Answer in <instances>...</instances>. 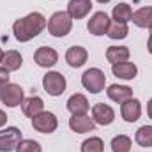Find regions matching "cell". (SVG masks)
Here are the masks:
<instances>
[{
    "label": "cell",
    "mask_w": 152,
    "mask_h": 152,
    "mask_svg": "<svg viewBox=\"0 0 152 152\" xmlns=\"http://www.w3.org/2000/svg\"><path fill=\"white\" fill-rule=\"evenodd\" d=\"M46 25H48L46 18L41 12L34 11V12H28L27 16H23V18H20L12 23V34H14L16 41L28 42L34 37H37L46 28Z\"/></svg>",
    "instance_id": "cell-1"
},
{
    "label": "cell",
    "mask_w": 152,
    "mask_h": 152,
    "mask_svg": "<svg viewBox=\"0 0 152 152\" xmlns=\"http://www.w3.org/2000/svg\"><path fill=\"white\" fill-rule=\"evenodd\" d=\"M46 27L53 37H66L73 28V18L67 14V11H57L50 16Z\"/></svg>",
    "instance_id": "cell-2"
},
{
    "label": "cell",
    "mask_w": 152,
    "mask_h": 152,
    "mask_svg": "<svg viewBox=\"0 0 152 152\" xmlns=\"http://www.w3.org/2000/svg\"><path fill=\"white\" fill-rule=\"evenodd\" d=\"M81 85L90 94H99L106 87V76L99 67H90L81 75Z\"/></svg>",
    "instance_id": "cell-3"
},
{
    "label": "cell",
    "mask_w": 152,
    "mask_h": 152,
    "mask_svg": "<svg viewBox=\"0 0 152 152\" xmlns=\"http://www.w3.org/2000/svg\"><path fill=\"white\" fill-rule=\"evenodd\" d=\"M66 76L58 71H48L46 75L42 76V87L46 90V94L57 97V96H62L64 90H66Z\"/></svg>",
    "instance_id": "cell-4"
},
{
    "label": "cell",
    "mask_w": 152,
    "mask_h": 152,
    "mask_svg": "<svg viewBox=\"0 0 152 152\" xmlns=\"http://www.w3.org/2000/svg\"><path fill=\"white\" fill-rule=\"evenodd\" d=\"M23 99H25V92L16 83H7L5 87L0 88V101H2V104H5L9 108L20 106L23 103Z\"/></svg>",
    "instance_id": "cell-5"
},
{
    "label": "cell",
    "mask_w": 152,
    "mask_h": 152,
    "mask_svg": "<svg viewBox=\"0 0 152 152\" xmlns=\"http://www.w3.org/2000/svg\"><path fill=\"white\" fill-rule=\"evenodd\" d=\"M32 127L37 133L51 134L58 127V118H57V115L51 113V112H41L36 117H32Z\"/></svg>",
    "instance_id": "cell-6"
},
{
    "label": "cell",
    "mask_w": 152,
    "mask_h": 152,
    "mask_svg": "<svg viewBox=\"0 0 152 152\" xmlns=\"http://www.w3.org/2000/svg\"><path fill=\"white\" fill-rule=\"evenodd\" d=\"M21 131L14 126L0 129V152H12L16 151L18 143L21 142Z\"/></svg>",
    "instance_id": "cell-7"
},
{
    "label": "cell",
    "mask_w": 152,
    "mask_h": 152,
    "mask_svg": "<svg viewBox=\"0 0 152 152\" xmlns=\"http://www.w3.org/2000/svg\"><path fill=\"white\" fill-rule=\"evenodd\" d=\"M110 25H112L110 16H108L104 11H97V12H94V14L90 16L88 23H87V30H88L92 36H104V34L108 32Z\"/></svg>",
    "instance_id": "cell-8"
},
{
    "label": "cell",
    "mask_w": 152,
    "mask_h": 152,
    "mask_svg": "<svg viewBox=\"0 0 152 152\" xmlns=\"http://www.w3.org/2000/svg\"><path fill=\"white\" fill-rule=\"evenodd\" d=\"M34 62L37 64L39 67H53L57 62H58V53L55 48H50V46H41L36 50L34 53Z\"/></svg>",
    "instance_id": "cell-9"
},
{
    "label": "cell",
    "mask_w": 152,
    "mask_h": 152,
    "mask_svg": "<svg viewBox=\"0 0 152 152\" xmlns=\"http://www.w3.org/2000/svg\"><path fill=\"white\" fill-rule=\"evenodd\" d=\"M92 120L97 126H110L115 120V112L110 104L104 103H97L92 106Z\"/></svg>",
    "instance_id": "cell-10"
},
{
    "label": "cell",
    "mask_w": 152,
    "mask_h": 152,
    "mask_svg": "<svg viewBox=\"0 0 152 152\" xmlns=\"http://www.w3.org/2000/svg\"><path fill=\"white\" fill-rule=\"evenodd\" d=\"M120 115H122V118H124L126 122H129V124L136 122V120L142 117V103H140L138 99L131 97L129 101H126V103L120 104Z\"/></svg>",
    "instance_id": "cell-11"
},
{
    "label": "cell",
    "mask_w": 152,
    "mask_h": 152,
    "mask_svg": "<svg viewBox=\"0 0 152 152\" xmlns=\"http://www.w3.org/2000/svg\"><path fill=\"white\" fill-rule=\"evenodd\" d=\"M69 127H71V131H75L78 134H85V133L94 131L96 122H94L88 115H71V118H69Z\"/></svg>",
    "instance_id": "cell-12"
},
{
    "label": "cell",
    "mask_w": 152,
    "mask_h": 152,
    "mask_svg": "<svg viewBox=\"0 0 152 152\" xmlns=\"http://www.w3.org/2000/svg\"><path fill=\"white\" fill-rule=\"evenodd\" d=\"M106 96H108L113 103L122 104V103H126V101H129V99L133 97V88L127 87V85L113 83V85H110V87L106 88Z\"/></svg>",
    "instance_id": "cell-13"
},
{
    "label": "cell",
    "mask_w": 152,
    "mask_h": 152,
    "mask_svg": "<svg viewBox=\"0 0 152 152\" xmlns=\"http://www.w3.org/2000/svg\"><path fill=\"white\" fill-rule=\"evenodd\" d=\"M67 110L71 112V115H87L88 110H90V104H88V99L87 96L83 94H73L67 103H66Z\"/></svg>",
    "instance_id": "cell-14"
},
{
    "label": "cell",
    "mask_w": 152,
    "mask_h": 152,
    "mask_svg": "<svg viewBox=\"0 0 152 152\" xmlns=\"http://www.w3.org/2000/svg\"><path fill=\"white\" fill-rule=\"evenodd\" d=\"M92 11V2L90 0H69L67 2V14L73 20H81Z\"/></svg>",
    "instance_id": "cell-15"
},
{
    "label": "cell",
    "mask_w": 152,
    "mask_h": 152,
    "mask_svg": "<svg viewBox=\"0 0 152 152\" xmlns=\"http://www.w3.org/2000/svg\"><path fill=\"white\" fill-rule=\"evenodd\" d=\"M87 58H88V53H87V50L83 46H71L66 51V62L75 69L81 67L87 62Z\"/></svg>",
    "instance_id": "cell-16"
},
{
    "label": "cell",
    "mask_w": 152,
    "mask_h": 152,
    "mask_svg": "<svg viewBox=\"0 0 152 152\" xmlns=\"http://www.w3.org/2000/svg\"><path fill=\"white\" fill-rule=\"evenodd\" d=\"M21 112H23V115H27L28 118H32V117H36L37 113L44 112V101L39 96L25 97L23 103H21Z\"/></svg>",
    "instance_id": "cell-17"
},
{
    "label": "cell",
    "mask_w": 152,
    "mask_h": 152,
    "mask_svg": "<svg viewBox=\"0 0 152 152\" xmlns=\"http://www.w3.org/2000/svg\"><path fill=\"white\" fill-rule=\"evenodd\" d=\"M112 73L113 76L120 78V80H134L138 75V67L133 64V62H118L112 66Z\"/></svg>",
    "instance_id": "cell-18"
},
{
    "label": "cell",
    "mask_w": 152,
    "mask_h": 152,
    "mask_svg": "<svg viewBox=\"0 0 152 152\" xmlns=\"http://www.w3.org/2000/svg\"><path fill=\"white\" fill-rule=\"evenodd\" d=\"M131 21H133L138 28H151V25H152V5L140 7L138 11H134Z\"/></svg>",
    "instance_id": "cell-19"
},
{
    "label": "cell",
    "mask_w": 152,
    "mask_h": 152,
    "mask_svg": "<svg viewBox=\"0 0 152 152\" xmlns=\"http://www.w3.org/2000/svg\"><path fill=\"white\" fill-rule=\"evenodd\" d=\"M129 48L127 46H110L106 50V60L113 66V64H118V62H127L129 60Z\"/></svg>",
    "instance_id": "cell-20"
},
{
    "label": "cell",
    "mask_w": 152,
    "mask_h": 152,
    "mask_svg": "<svg viewBox=\"0 0 152 152\" xmlns=\"http://www.w3.org/2000/svg\"><path fill=\"white\" fill-rule=\"evenodd\" d=\"M21 64H23V57H21V53H20V51H16V50H9V51H5V53H4L2 66H4L9 73L18 71V69L21 67Z\"/></svg>",
    "instance_id": "cell-21"
},
{
    "label": "cell",
    "mask_w": 152,
    "mask_h": 152,
    "mask_svg": "<svg viewBox=\"0 0 152 152\" xmlns=\"http://www.w3.org/2000/svg\"><path fill=\"white\" fill-rule=\"evenodd\" d=\"M112 16H113V20L117 23H127L133 18V9H131V5L127 2H120L113 7Z\"/></svg>",
    "instance_id": "cell-22"
},
{
    "label": "cell",
    "mask_w": 152,
    "mask_h": 152,
    "mask_svg": "<svg viewBox=\"0 0 152 152\" xmlns=\"http://www.w3.org/2000/svg\"><path fill=\"white\" fill-rule=\"evenodd\" d=\"M134 142L143 149L152 147V126H142L134 134Z\"/></svg>",
    "instance_id": "cell-23"
},
{
    "label": "cell",
    "mask_w": 152,
    "mask_h": 152,
    "mask_svg": "<svg viewBox=\"0 0 152 152\" xmlns=\"http://www.w3.org/2000/svg\"><path fill=\"white\" fill-rule=\"evenodd\" d=\"M127 34H129V27H127V23H112L110 25V28H108V32H106V36L110 39H113V41H120V39H126L127 37Z\"/></svg>",
    "instance_id": "cell-24"
},
{
    "label": "cell",
    "mask_w": 152,
    "mask_h": 152,
    "mask_svg": "<svg viewBox=\"0 0 152 152\" xmlns=\"http://www.w3.org/2000/svg\"><path fill=\"white\" fill-rule=\"evenodd\" d=\"M133 142L127 134H118L112 140V151L113 152H131Z\"/></svg>",
    "instance_id": "cell-25"
},
{
    "label": "cell",
    "mask_w": 152,
    "mask_h": 152,
    "mask_svg": "<svg viewBox=\"0 0 152 152\" xmlns=\"http://www.w3.org/2000/svg\"><path fill=\"white\" fill-rule=\"evenodd\" d=\"M104 151V142L99 136H90L81 143V152H103Z\"/></svg>",
    "instance_id": "cell-26"
},
{
    "label": "cell",
    "mask_w": 152,
    "mask_h": 152,
    "mask_svg": "<svg viewBox=\"0 0 152 152\" xmlns=\"http://www.w3.org/2000/svg\"><path fill=\"white\" fill-rule=\"evenodd\" d=\"M14 152H42V149L36 140H21Z\"/></svg>",
    "instance_id": "cell-27"
},
{
    "label": "cell",
    "mask_w": 152,
    "mask_h": 152,
    "mask_svg": "<svg viewBox=\"0 0 152 152\" xmlns=\"http://www.w3.org/2000/svg\"><path fill=\"white\" fill-rule=\"evenodd\" d=\"M9 80H11L9 71H7L4 66H0V88H2V87H5V85L9 83Z\"/></svg>",
    "instance_id": "cell-28"
},
{
    "label": "cell",
    "mask_w": 152,
    "mask_h": 152,
    "mask_svg": "<svg viewBox=\"0 0 152 152\" xmlns=\"http://www.w3.org/2000/svg\"><path fill=\"white\" fill-rule=\"evenodd\" d=\"M5 122H7V115L4 110H0V127H4L5 126Z\"/></svg>",
    "instance_id": "cell-29"
},
{
    "label": "cell",
    "mask_w": 152,
    "mask_h": 152,
    "mask_svg": "<svg viewBox=\"0 0 152 152\" xmlns=\"http://www.w3.org/2000/svg\"><path fill=\"white\" fill-rule=\"evenodd\" d=\"M147 115H149V118H152V97L149 99V103H147Z\"/></svg>",
    "instance_id": "cell-30"
},
{
    "label": "cell",
    "mask_w": 152,
    "mask_h": 152,
    "mask_svg": "<svg viewBox=\"0 0 152 152\" xmlns=\"http://www.w3.org/2000/svg\"><path fill=\"white\" fill-rule=\"evenodd\" d=\"M147 50H149V53L152 55V32H151V36H149V42H147Z\"/></svg>",
    "instance_id": "cell-31"
},
{
    "label": "cell",
    "mask_w": 152,
    "mask_h": 152,
    "mask_svg": "<svg viewBox=\"0 0 152 152\" xmlns=\"http://www.w3.org/2000/svg\"><path fill=\"white\" fill-rule=\"evenodd\" d=\"M2 58H4V51H2V48H0V64H2Z\"/></svg>",
    "instance_id": "cell-32"
},
{
    "label": "cell",
    "mask_w": 152,
    "mask_h": 152,
    "mask_svg": "<svg viewBox=\"0 0 152 152\" xmlns=\"http://www.w3.org/2000/svg\"><path fill=\"white\" fill-rule=\"evenodd\" d=\"M99 4H108V2H112V0H97Z\"/></svg>",
    "instance_id": "cell-33"
},
{
    "label": "cell",
    "mask_w": 152,
    "mask_h": 152,
    "mask_svg": "<svg viewBox=\"0 0 152 152\" xmlns=\"http://www.w3.org/2000/svg\"><path fill=\"white\" fill-rule=\"evenodd\" d=\"M151 32H152V25H151Z\"/></svg>",
    "instance_id": "cell-34"
}]
</instances>
